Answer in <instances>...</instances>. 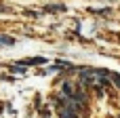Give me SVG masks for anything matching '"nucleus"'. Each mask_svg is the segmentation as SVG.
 Here are the masks:
<instances>
[{"label": "nucleus", "instance_id": "obj_3", "mask_svg": "<svg viewBox=\"0 0 120 118\" xmlns=\"http://www.w3.org/2000/svg\"><path fill=\"white\" fill-rule=\"evenodd\" d=\"M13 44H15V38H13V36L0 34V46H13Z\"/></svg>", "mask_w": 120, "mask_h": 118}, {"label": "nucleus", "instance_id": "obj_5", "mask_svg": "<svg viewBox=\"0 0 120 118\" xmlns=\"http://www.w3.org/2000/svg\"><path fill=\"white\" fill-rule=\"evenodd\" d=\"M118 118H120V116H118Z\"/></svg>", "mask_w": 120, "mask_h": 118}, {"label": "nucleus", "instance_id": "obj_4", "mask_svg": "<svg viewBox=\"0 0 120 118\" xmlns=\"http://www.w3.org/2000/svg\"><path fill=\"white\" fill-rule=\"evenodd\" d=\"M46 11L49 13H65V6L63 4H51V6H46Z\"/></svg>", "mask_w": 120, "mask_h": 118}, {"label": "nucleus", "instance_id": "obj_1", "mask_svg": "<svg viewBox=\"0 0 120 118\" xmlns=\"http://www.w3.org/2000/svg\"><path fill=\"white\" fill-rule=\"evenodd\" d=\"M108 78H112L110 70H95V68H82L80 70V82L84 87H93V89H108Z\"/></svg>", "mask_w": 120, "mask_h": 118}, {"label": "nucleus", "instance_id": "obj_2", "mask_svg": "<svg viewBox=\"0 0 120 118\" xmlns=\"http://www.w3.org/2000/svg\"><path fill=\"white\" fill-rule=\"evenodd\" d=\"M40 63H46L44 57H34V59H27V61H21V65H40Z\"/></svg>", "mask_w": 120, "mask_h": 118}]
</instances>
